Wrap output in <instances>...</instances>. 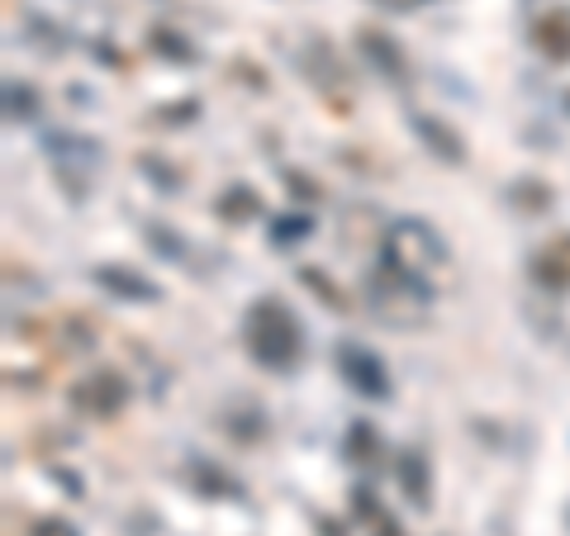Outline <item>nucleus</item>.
Instances as JSON below:
<instances>
[{
	"mask_svg": "<svg viewBox=\"0 0 570 536\" xmlns=\"http://www.w3.org/2000/svg\"><path fill=\"white\" fill-rule=\"evenodd\" d=\"M29 536H82V532H76L72 522H38V527H34Z\"/></svg>",
	"mask_w": 570,
	"mask_h": 536,
	"instance_id": "9b49d317",
	"label": "nucleus"
},
{
	"mask_svg": "<svg viewBox=\"0 0 570 536\" xmlns=\"http://www.w3.org/2000/svg\"><path fill=\"white\" fill-rule=\"evenodd\" d=\"M248 351L271 371H285L300 357V333H295V319L285 313L276 299H257L248 313Z\"/></svg>",
	"mask_w": 570,
	"mask_h": 536,
	"instance_id": "f257e3e1",
	"label": "nucleus"
},
{
	"mask_svg": "<svg viewBox=\"0 0 570 536\" xmlns=\"http://www.w3.org/2000/svg\"><path fill=\"white\" fill-rule=\"evenodd\" d=\"M338 361H343V371H347V381H352L361 395H371V399H385L391 395V385H385V365L371 357V351H361V347H343L338 351Z\"/></svg>",
	"mask_w": 570,
	"mask_h": 536,
	"instance_id": "20e7f679",
	"label": "nucleus"
},
{
	"mask_svg": "<svg viewBox=\"0 0 570 536\" xmlns=\"http://www.w3.org/2000/svg\"><path fill=\"white\" fill-rule=\"evenodd\" d=\"M409 124H413V134H419L428 148H433L437 157H443V162H461L466 157V142L451 134L447 124H437V120H428V114H409Z\"/></svg>",
	"mask_w": 570,
	"mask_h": 536,
	"instance_id": "39448f33",
	"label": "nucleus"
},
{
	"mask_svg": "<svg viewBox=\"0 0 570 536\" xmlns=\"http://www.w3.org/2000/svg\"><path fill=\"white\" fill-rule=\"evenodd\" d=\"M233 209H238V214H257V200H252V195H238V200L224 204V214H233Z\"/></svg>",
	"mask_w": 570,
	"mask_h": 536,
	"instance_id": "f8f14e48",
	"label": "nucleus"
},
{
	"mask_svg": "<svg viewBox=\"0 0 570 536\" xmlns=\"http://www.w3.org/2000/svg\"><path fill=\"white\" fill-rule=\"evenodd\" d=\"M533 43L547 52L552 62H566V58H570V15H566V10H552L547 20H537Z\"/></svg>",
	"mask_w": 570,
	"mask_h": 536,
	"instance_id": "423d86ee",
	"label": "nucleus"
},
{
	"mask_svg": "<svg viewBox=\"0 0 570 536\" xmlns=\"http://www.w3.org/2000/svg\"><path fill=\"white\" fill-rule=\"evenodd\" d=\"M391 261L405 271H428L443 261V242L428 233V224L405 219V224H395V233H391Z\"/></svg>",
	"mask_w": 570,
	"mask_h": 536,
	"instance_id": "7ed1b4c3",
	"label": "nucleus"
},
{
	"mask_svg": "<svg viewBox=\"0 0 570 536\" xmlns=\"http://www.w3.org/2000/svg\"><path fill=\"white\" fill-rule=\"evenodd\" d=\"M405 470H409V489H413V503H428V479H423V461H419V456H405Z\"/></svg>",
	"mask_w": 570,
	"mask_h": 536,
	"instance_id": "9d476101",
	"label": "nucleus"
},
{
	"mask_svg": "<svg viewBox=\"0 0 570 536\" xmlns=\"http://www.w3.org/2000/svg\"><path fill=\"white\" fill-rule=\"evenodd\" d=\"M124 403H128V385H124V375H114V371H96L72 385V409L86 417H114Z\"/></svg>",
	"mask_w": 570,
	"mask_h": 536,
	"instance_id": "f03ea898",
	"label": "nucleus"
},
{
	"mask_svg": "<svg viewBox=\"0 0 570 536\" xmlns=\"http://www.w3.org/2000/svg\"><path fill=\"white\" fill-rule=\"evenodd\" d=\"M381 5H391V10H413V5H423V0H381Z\"/></svg>",
	"mask_w": 570,
	"mask_h": 536,
	"instance_id": "ddd939ff",
	"label": "nucleus"
},
{
	"mask_svg": "<svg viewBox=\"0 0 570 536\" xmlns=\"http://www.w3.org/2000/svg\"><path fill=\"white\" fill-rule=\"evenodd\" d=\"M533 271H537V281L556 285V290H561V285H570V233L542 247L537 261H533Z\"/></svg>",
	"mask_w": 570,
	"mask_h": 536,
	"instance_id": "0eeeda50",
	"label": "nucleus"
},
{
	"mask_svg": "<svg viewBox=\"0 0 570 536\" xmlns=\"http://www.w3.org/2000/svg\"><path fill=\"white\" fill-rule=\"evenodd\" d=\"M96 281L106 285V290L124 295V299H158V295H162L152 281H142V276H128V271H120V266H100V271H96Z\"/></svg>",
	"mask_w": 570,
	"mask_h": 536,
	"instance_id": "6e6552de",
	"label": "nucleus"
},
{
	"mask_svg": "<svg viewBox=\"0 0 570 536\" xmlns=\"http://www.w3.org/2000/svg\"><path fill=\"white\" fill-rule=\"evenodd\" d=\"M361 48H367L371 58L381 62V67L391 72V76H405V62H399V52H395L391 43H385V34H375V29H361Z\"/></svg>",
	"mask_w": 570,
	"mask_h": 536,
	"instance_id": "1a4fd4ad",
	"label": "nucleus"
}]
</instances>
